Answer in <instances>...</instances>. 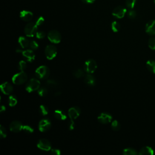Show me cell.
<instances>
[{
    "label": "cell",
    "instance_id": "74e56055",
    "mask_svg": "<svg viewBox=\"0 0 155 155\" xmlns=\"http://www.w3.org/2000/svg\"><path fill=\"white\" fill-rule=\"evenodd\" d=\"M36 36L38 39H42L45 36V33L43 31H38L36 33Z\"/></svg>",
    "mask_w": 155,
    "mask_h": 155
},
{
    "label": "cell",
    "instance_id": "7bdbcfd3",
    "mask_svg": "<svg viewBox=\"0 0 155 155\" xmlns=\"http://www.w3.org/2000/svg\"><path fill=\"white\" fill-rule=\"evenodd\" d=\"M0 111H1V113L5 111V107L4 105H1V110H0Z\"/></svg>",
    "mask_w": 155,
    "mask_h": 155
},
{
    "label": "cell",
    "instance_id": "9c48e42d",
    "mask_svg": "<svg viewBox=\"0 0 155 155\" xmlns=\"http://www.w3.org/2000/svg\"><path fill=\"white\" fill-rule=\"evenodd\" d=\"M51 123L48 119L44 118L40 120L38 125V128L41 132H45L50 129Z\"/></svg>",
    "mask_w": 155,
    "mask_h": 155
},
{
    "label": "cell",
    "instance_id": "9a60e30c",
    "mask_svg": "<svg viewBox=\"0 0 155 155\" xmlns=\"http://www.w3.org/2000/svg\"><path fill=\"white\" fill-rule=\"evenodd\" d=\"M22 54L23 57L25 59L26 61L28 62H32L35 60V53L31 49H26L22 51Z\"/></svg>",
    "mask_w": 155,
    "mask_h": 155
},
{
    "label": "cell",
    "instance_id": "83f0119b",
    "mask_svg": "<svg viewBox=\"0 0 155 155\" xmlns=\"http://www.w3.org/2000/svg\"><path fill=\"white\" fill-rule=\"evenodd\" d=\"M111 28L114 32H117L120 28V25L118 22L113 21L111 24Z\"/></svg>",
    "mask_w": 155,
    "mask_h": 155
},
{
    "label": "cell",
    "instance_id": "4dcf8cb0",
    "mask_svg": "<svg viewBox=\"0 0 155 155\" xmlns=\"http://www.w3.org/2000/svg\"><path fill=\"white\" fill-rule=\"evenodd\" d=\"M27 68V63L25 61H21L18 63V69L21 71H24Z\"/></svg>",
    "mask_w": 155,
    "mask_h": 155
},
{
    "label": "cell",
    "instance_id": "5bb4252c",
    "mask_svg": "<svg viewBox=\"0 0 155 155\" xmlns=\"http://www.w3.org/2000/svg\"><path fill=\"white\" fill-rule=\"evenodd\" d=\"M1 90L2 93L9 95L12 93L13 91V87L11 84L8 83V82H5L1 85Z\"/></svg>",
    "mask_w": 155,
    "mask_h": 155
},
{
    "label": "cell",
    "instance_id": "8fae6325",
    "mask_svg": "<svg viewBox=\"0 0 155 155\" xmlns=\"http://www.w3.org/2000/svg\"><path fill=\"white\" fill-rule=\"evenodd\" d=\"M97 120L101 124H108L112 120V116L108 113L103 112L99 115V116L97 117Z\"/></svg>",
    "mask_w": 155,
    "mask_h": 155
},
{
    "label": "cell",
    "instance_id": "7c38bea8",
    "mask_svg": "<svg viewBox=\"0 0 155 155\" xmlns=\"http://www.w3.org/2000/svg\"><path fill=\"white\" fill-rule=\"evenodd\" d=\"M127 12L126 8L123 6H117L114 8L112 12L113 16L117 18H122Z\"/></svg>",
    "mask_w": 155,
    "mask_h": 155
},
{
    "label": "cell",
    "instance_id": "836d02e7",
    "mask_svg": "<svg viewBox=\"0 0 155 155\" xmlns=\"http://www.w3.org/2000/svg\"><path fill=\"white\" fill-rule=\"evenodd\" d=\"M22 130H24V132H25V133H27V134H31V133H32L33 132V131H34V129H33L31 126L27 125H24Z\"/></svg>",
    "mask_w": 155,
    "mask_h": 155
},
{
    "label": "cell",
    "instance_id": "e575fe53",
    "mask_svg": "<svg viewBox=\"0 0 155 155\" xmlns=\"http://www.w3.org/2000/svg\"><path fill=\"white\" fill-rule=\"evenodd\" d=\"M6 136H7L6 129L2 125H1L0 126V137L3 139L6 137Z\"/></svg>",
    "mask_w": 155,
    "mask_h": 155
},
{
    "label": "cell",
    "instance_id": "4316f807",
    "mask_svg": "<svg viewBox=\"0 0 155 155\" xmlns=\"http://www.w3.org/2000/svg\"><path fill=\"white\" fill-rule=\"evenodd\" d=\"M48 108L47 106L44 105H41L39 108V111L40 114L42 116H45L48 113Z\"/></svg>",
    "mask_w": 155,
    "mask_h": 155
},
{
    "label": "cell",
    "instance_id": "277c9868",
    "mask_svg": "<svg viewBox=\"0 0 155 155\" xmlns=\"http://www.w3.org/2000/svg\"><path fill=\"white\" fill-rule=\"evenodd\" d=\"M97 67V65L96 62L93 59H90L85 62L84 65V70L86 73L92 74L96 71Z\"/></svg>",
    "mask_w": 155,
    "mask_h": 155
},
{
    "label": "cell",
    "instance_id": "44dd1931",
    "mask_svg": "<svg viewBox=\"0 0 155 155\" xmlns=\"http://www.w3.org/2000/svg\"><path fill=\"white\" fill-rule=\"evenodd\" d=\"M139 154H140V155H143V154H150V155H152V154H154V151H153V150L151 147L146 146V147H142L140 149V151L139 152Z\"/></svg>",
    "mask_w": 155,
    "mask_h": 155
},
{
    "label": "cell",
    "instance_id": "1f68e13d",
    "mask_svg": "<svg viewBox=\"0 0 155 155\" xmlns=\"http://www.w3.org/2000/svg\"><path fill=\"white\" fill-rule=\"evenodd\" d=\"M136 0H126L125 4L128 8L133 9L136 4Z\"/></svg>",
    "mask_w": 155,
    "mask_h": 155
},
{
    "label": "cell",
    "instance_id": "d6986e66",
    "mask_svg": "<svg viewBox=\"0 0 155 155\" xmlns=\"http://www.w3.org/2000/svg\"><path fill=\"white\" fill-rule=\"evenodd\" d=\"M18 44L20 47H21L22 49H25L29 47L30 41L24 36H20L18 38Z\"/></svg>",
    "mask_w": 155,
    "mask_h": 155
},
{
    "label": "cell",
    "instance_id": "d6a6232c",
    "mask_svg": "<svg viewBox=\"0 0 155 155\" xmlns=\"http://www.w3.org/2000/svg\"><path fill=\"white\" fill-rule=\"evenodd\" d=\"M39 47V45L38 44V42L35 41H30V44H29V48L30 49H31L33 50H36Z\"/></svg>",
    "mask_w": 155,
    "mask_h": 155
},
{
    "label": "cell",
    "instance_id": "b9f144b4",
    "mask_svg": "<svg viewBox=\"0 0 155 155\" xmlns=\"http://www.w3.org/2000/svg\"><path fill=\"white\" fill-rule=\"evenodd\" d=\"M82 2L86 4H92L95 1V0H82Z\"/></svg>",
    "mask_w": 155,
    "mask_h": 155
},
{
    "label": "cell",
    "instance_id": "f35d334b",
    "mask_svg": "<svg viewBox=\"0 0 155 155\" xmlns=\"http://www.w3.org/2000/svg\"><path fill=\"white\" fill-rule=\"evenodd\" d=\"M44 22V18L42 16H39L37 18L36 21V24L38 26V25H41V24H42Z\"/></svg>",
    "mask_w": 155,
    "mask_h": 155
},
{
    "label": "cell",
    "instance_id": "ee69618b",
    "mask_svg": "<svg viewBox=\"0 0 155 155\" xmlns=\"http://www.w3.org/2000/svg\"><path fill=\"white\" fill-rule=\"evenodd\" d=\"M154 3H155V0H154Z\"/></svg>",
    "mask_w": 155,
    "mask_h": 155
},
{
    "label": "cell",
    "instance_id": "e0dca14e",
    "mask_svg": "<svg viewBox=\"0 0 155 155\" xmlns=\"http://www.w3.org/2000/svg\"><path fill=\"white\" fill-rule=\"evenodd\" d=\"M33 13L28 10H22L20 12L19 16L21 19L25 22L30 21L33 18Z\"/></svg>",
    "mask_w": 155,
    "mask_h": 155
},
{
    "label": "cell",
    "instance_id": "f1b7e54d",
    "mask_svg": "<svg viewBox=\"0 0 155 155\" xmlns=\"http://www.w3.org/2000/svg\"><path fill=\"white\" fill-rule=\"evenodd\" d=\"M111 127L114 131H118L120 128V124L117 120H114L112 121L111 124Z\"/></svg>",
    "mask_w": 155,
    "mask_h": 155
},
{
    "label": "cell",
    "instance_id": "ba28073f",
    "mask_svg": "<svg viewBox=\"0 0 155 155\" xmlns=\"http://www.w3.org/2000/svg\"><path fill=\"white\" fill-rule=\"evenodd\" d=\"M37 147L42 151H50L51 149V144L50 142L46 139H41L37 143Z\"/></svg>",
    "mask_w": 155,
    "mask_h": 155
},
{
    "label": "cell",
    "instance_id": "52a82bcc",
    "mask_svg": "<svg viewBox=\"0 0 155 155\" xmlns=\"http://www.w3.org/2000/svg\"><path fill=\"white\" fill-rule=\"evenodd\" d=\"M45 54L47 59L51 60L54 59L57 54V48L53 44H50L46 46L45 48Z\"/></svg>",
    "mask_w": 155,
    "mask_h": 155
},
{
    "label": "cell",
    "instance_id": "8d00e7d4",
    "mask_svg": "<svg viewBox=\"0 0 155 155\" xmlns=\"http://www.w3.org/2000/svg\"><path fill=\"white\" fill-rule=\"evenodd\" d=\"M137 14L135 10H133V9H130L128 12V16L129 18L130 19H134L136 18Z\"/></svg>",
    "mask_w": 155,
    "mask_h": 155
},
{
    "label": "cell",
    "instance_id": "6da1fadb",
    "mask_svg": "<svg viewBox=\"0 0 155 155\" xmlns=\"http://www.w3.org/2000/svg\"><path fill=\"white\" fill-rule=\"evenodd\" d=\"M50 69L46 65H41L35 70L36 77L41 80L47 79L50 76Z\"/></svg>",
    "mask_w": 155,
    "mask_h": 155
},
{
    "label": "cell",
    "instance_id": "603a6c76",
    "mask_svg": "<svg viewBox=\"0 0 155 155\" xmlns=\"http://www.w3.org/2000/svg\"><path fill=\"white\" fill-rule=\"evenodd\" d=\"M122 154L124 155H136L137 154V152L133 148H127L123 150Z\"/></svg>",
    "mask_w": 155,
    "mask_h": 155
},
{
    "label": "cell",
    "instance_id": "2e32d148",
    "mask_svg": "<svg viewBox=\"0 0 155 155\" xmlns=\"http://www.w3.org/2000/svg\"><path fill=\"white\" fill-rule=\"evenodd\" d=\"M145 31L150 35H155V20H152L147 23Z\"/></svg>",
    "mask_w": 155,
    "mask_h": 155
},
{
    "label": "cell",
    "instance_id": "3957f363",
    "mask_svg": "<svg viewBox=\"0 0 155 155\" xmlns=\"http://www.w3.org/2000/svg\"><path fill=\"white\" fill-rule=\"evenodd\" d=\"M40 87V82L39 79L31 78L30 79L25 85V90L29 92H33L38 90Z\"/></svg>",
    "mask_w": 155,
    "mask_h": 155
},
{
    "label": "cell",
    "instance_id": "cb8c5ba5",
    "mask_svg": "<svg viewBox=\"0 0 155 155\" xmlns=\"http://www.w3.org/2000/svg\"><path fill=\"white\" fill-rule=\"evenodd\" d=\"M84 72H85L84 70H82L81 68H78L73 71V74L76 78H81L84 76V74H85Z\"/></svg>",
    "mask_w": 155,
    "mask_h": 155
},
{
    "label": "cell",
    "instance_id": "f546056e",
    "mask_svg": "<svg viewBox=\"0 0 155 155\" xmlns=\"http://www.w3.org/2000/svg\"><path fill=\"white\" fill-rule=\"evenodd\" d=\"M46 85L49 87L53 88V87H57L58 84V82L54 79H47L46 81Z\"/></svg>",
    "mask_w": 155,
    "mask_h": 155
},
{
    "label": "cell",
    "instance_id": "7a4b0ae2",
    "mask_svg": "<svg viewBox=\"0 0 155 155\" xmlns=\"http://www.w3.org/2000/svg\"><path fill=\"white\" fill-rule=\"evenodd\" d=\"M27 74L24 71H21L14 74L12 77V82L16 85H21L27 81Z\"/></svg>",
    "mask_w": 155,
    "mask_h": 155
},
{
    "label": "cell",
    "instance_id": "484cf974",
    "mask_svg": "<svg viewBox=\"0 0 155 155\" xmlns=\"http://www.w3.org/2000/svg\"><path fill=\"white\" fill-rule=\"evenodd\" d=\"M48 89L45 87H41L38 90V94L40 96H45L48 94Z\"/></svg>",
    "mask_w": 155,
    "mask_h": 155
},
{
    "label": "cell",
    "instance_id": "5b68a950",
    "mask_svg": "<svg viewBox=\"0 0 155 155\" xmlns=\"http://www.w3.org/2000/svg\"><path fill=\"white\" fill-rule=\"evenodd\" d=\"M38 25L36 23L29 22L24 27V33L28 37H33L38 31Z\"/></svg>",
    "mask_w": 155,
    "mask_h": 155
},
{
    "label": "cell",
    "instance_id": "4fadbf2b",
    "mask_svg": "<svg viewBox=\"0 0 155 155\" xmlns=\"http://www.w3.org/2000/svg\"><path fill=\"white\" fill-rule=\"evenodd\" d=\"M23 125L18 120L12 121L10 124V130L14 133H18L21 131L23 128Z\"/></svg>",
    "mask_w": 155,
    "mask_h": 155
},
{
    "label": "cell",
    "instance_id": "60d3db41",
    "mask_svg": "<svg viewBox=\"0 0 155 155\" xmlns=\"http://www.w3.org/2000/svg\"><path fill=\"white\" fill-rule=\"evenodd\" d=\"M74 122L73 121V120H70V122H69V126H68V128L70 130H73L74 128Z\"/></svg>",
    "mask_w": 155,
    "mask_h": 155
},
{
    "label": "cell",
    "instance_id": "8992f818",
    "mask_svg": "<svg viewBox=\"0 0 155 155\" xmlns=\"http://www.w3.org/2000/svg\"><path fill=\"white\" fill-rule=\"evenodd\" d=\"M47 37L48 40L54 44H58L61 41V35L56 30H50L47 34Z\"/></svg>",
    "mask_w": 155,
    "mask_h": 155
},
{
    "label": "cell",
    "instance_id": "d4e9b609",
    "mask_svg": "<svg viewBox=\"0 0 155 155\" xmlns=\"http://www.w3.org/2000/svg\"><path fill=\"white\" fill-rule=\"evenodd\" d=\"M8 105L10 107H14V106H15L16 105V104L18 102V99H17L16 96H15V95H10L8 97Z\"/></svg>",
    "mask_w": 155,
    "mask_h": 155
},
{
    "label": "cell",
    "instance_id": "ac0fdd59",
    "mask_svg": "<svg viewBox=\"0 0 155 155\" xmlns=\"http://www.w3.org/2000/svg\"><path fill=\"white\" fill-rule=\"evenodd\" d=\"M84 82L89 86H94L96 84V79L91 73H88L84 77Z\"/></svg>",
    "mask_w": 155,
    "mask_h": 155
},
{
    "label": "cell",
    "instance_id": "7402d4cb",
    "mask_svg": "<svg viewBox=\"0 0 155 155\" xmlns=\"http://www.w3.org/2000/svg\"><path fill=\"white\" fill-rule=\"evenodd\" d=\"M146 65H147V68L150 71H151V73H155V61H153V60L148 61L147 62Z\"/></svg>",
    "mask_w": 155,
    "mask_h": 155
},
{
    "label": "cell",
    "instance_id": "30bf717a",
    "mask_svg": "<svg viewBox=\"0 0 155 155\" xmlns=\"http://www.w3.org/2000/svg\"><path fill=\"white\" fill-rule=\"evenodd\" d=\"M81 110L79 107L74 106L69 108L68 111V115L70 120H74L79 116L81 114Z\"/></svg>",
    "mask_w": 155,
    "mask_h": 155
},
{
    "label": "cell",
    "instance_id": "d590c367",
    "mask_svg": "<svg viewBox=\"0 0 155 155\" xmlns=\"http://www.w3.org/2000/svg\"><path fill=\"white\" fill-rule=\"evenodd\" d=\"M148 46L151 50H155V38H151L148 40Z\"/></svg>",
    "mask_w": 155,
    "mask_h": 155
},
{
    "label": "cell",
    "instance_id": "ab89813d",
    "mask_svg": "<svg viewBox=\"0 0 155 155\" xmlns=\"http://www.w3.org/2000/svg\"><path fill=\"white\" fill-rule=\"evenodd\" d=\"M50 153L53 155H60L61 150L56 148H52L50 150Z\"/></svg>",
    "mask_w": 155,
    "mask_h": 155
},
{
    "label": "cell",
    "instance_id": "ffe728a7",
    "mask_svg": "<svg viewBox=\"0 0 155 155\" xmlns=\"http://www.w3.org/2000/svg\"><path fill=\"white\" fill-rule=\"evenodd\" d=\"M54 116L56 119L60 120H64L67 119V114L66 113L62 110H56L54 112Z\"/></svg>",
    "mask_w": 155,
    "mask_h": 155
}]
</instances>
